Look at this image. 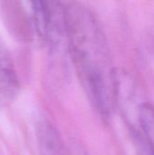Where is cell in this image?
<instances>
[{
	"label": "cell",
	"mask_w": 154,
	"mask_h": 155,
	"mask_svg": "<svg viewBox=\"0 0 154 155\" xmlns=\"http://www.w3.org/2000/svg\"><path fill=\"white\" fill-rule=\"evenodd\" d=\"M68 52L90 103L108 118L116 103L117 74L108 43L94 15L77 3L64 5Z\"/></svg>",
	"instance_id": "obj_1"
},
{
	"label": "cell",
	"mask_w": 154,
	"mask_h": 155,
	"mask_svg": "<svg viewBox=\"0 0 154 155\" xmlns=\"http://www.w3.org/2000/svg\"><path fill=\"white\" fill-rule=\"evenodd\" d=\"M19 92V81L7 54L0 47V107L14 101Z\"/></svg>",
	"instance_id": "obj_2"
},
{
	"label": "cell",
	"mask_w": 154,
	"mask_h": 155,
	"mask_svg": "<svg viewBox=\"0 0 154 155\" xmlns=\"http://www.w3.org/2000/svg\"><path fill=\"white\" fill-rule=\"evenodd\" d=\"M36 137L42 155H66L57 132L46 120L37 122Z\"/></svg>",
	"instance_id": "obj_3"
},
{
	"label": "cell",
	"mask_w": 154,
	"mask_h": 155,
	"mask_svg": "<svg viewBox=\"0 0 154 155\" xmlns=\"http://www.w3.org/2000/svg\"><path fill=\"white\" fill-rule=\"evenodd\" d=\"M139 121L143 135L154 154V106L151 104H143L139 108Z\"/></svg>",
	"instance_id": "obj_4"
},
{
	"label": "cell",
	"mask_w": 154,
	"mask_h": 155,
	"mask_svg": "<svg viewBox=\"0 0 154 155\" xmlns=\"http://www.w3.org/2000/svg\"><path fill=\"white\" fill-rule=\"evenodd\" d=\"M133 140V155H154L143 135L140 134L136 130H132Z\"/></svg>",
	"instance_id": "obj_5"
}]
</instances>
